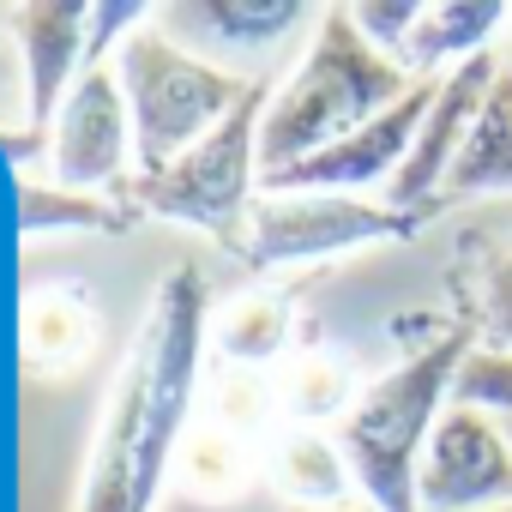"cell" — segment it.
I'll list each match as a JSON object with an SVG mask.
<instances>
[{"mask_svg": "<svg viewBox=\"0 0 512 512\" xmlns=\"http://www.w3.org/2000/svg\"><path fill=\"white\" fill-rule=\"evenodd\" d=\"M97 350V308L79 290H31L19 308V356L37 374H67Z\"/></svg>", "mask_w": 512, "mask_h": 512, "instance_id": "obj_16", "label": "cell"}, {"mask_svg": "<svg viewBox=\"0 0 512 512\" xmlns=\"http://www.w3.org/2000/svg\"><path fill=\"white\" fill-rule=\"evenodd\" d=\"M266 476L272 488L290 500V512H332V506H350V464L332 440V428H278L272 446H266Z\"/></svg>", "mask_w": 512, "mask_h": 512, "instance_id": "obj_13", "label": "cell"}, {"mask_svg": "<svg viewBox=\"0 0 512 512\" xmlns=\"http://www.w3.org/2000/svg\"><path fill=\"white\" fill-rule=\"evenodd\" d=\"M476 350L512 356V247H494L476 272V314H470Z\"/></svg>", "mask_w": 512, "mask_h": 512, "instance_id": "obj_22", "label": "cell"}, {"mask_svg": "<svg viewBox=\"0 0 512 512\" xmlns=\"http://www.w3.org/2000/svg\"><path fill=\"white\" fill-rule=\"evenodd\" d=\"M49 181L73 193H103L133 181V115H127L121 73L109 61L85 67L79 85L67 91L49 127Z\"/></svg>", "mask_w": 512, "mask_h": 512, "instance_id": "obj_7", "label": "cell"}, {"mask_svg": "<svg viewBox=\"0 0 512 512\" xmlns=\"http://www.w3.org/2000/svg\"><path fill=\"white\" fill-rule=\"evenodd\" d=\"M350 19L362 25V37L374 49H386L392 61H404L410 49V31L422 19V0H362V7H350Z\"/></svg>", "mask_w": 512, "mask_h": 512, "instance_id": "obj_24", "label": "cell"}, {"mask_svg": "<svg viewBox=\"0 0 512 512\" xmlns=\"http://www.w3.org/2000/svg\"><path fill=\"white\" fill-rule=\"evenodd\" d=\"M494 512H512V506H494Z\"/></svg>", "mask_w": 512, "mask_h": 512, "instance_id": "obj_27", "label": "cell"}, {"mask_svg": "<svg viewBox=\"0 0 512 512\" xmlns=\"http://www.w3.org/2000/svg\"><path fill=\"white\" fill-rule=\"evenodd\" d=\"M506 55H512V43H500V49H488V55L452 67V73L434 85V103H428V115H422V133H416L404 169H398L392 187H386V205H398V211H428V217L440 211V187H446V175H452V163H458V151H464V133H470L476 109L488 103V91H494Z\"/></svg>", "mask_w": 512, "mask_h": 512, "instance_id": "obj_10", "label": "cell"}, {"mask_svg": "<svg viewBox=\"0 0 512 512\" xmlns=\"http://www.w3.org/2000/svg\"><path fill=\"white\" fill-rule=\"evenodd\" d=\"M506 25H512V7H500V0H422V19L410 31L404 67L416 79H446L452 67L500 49Z\"/></svg>", "mask_w": 512, "mask_h": 512, "instance_id": "obj_12", "label": "cell"}, {"mask_svg": "<svg viewBox=\"0 0 512 512\" xmlns=\"http://www.w3.org/2000/svg\"><path fill=\"white\" fill-rule=\"evenodd\" d=\"M476 332L452 326L434 344H422L416 356H404L392 374H380L374 386L356 392V404L344 410V422L332 428L362 506L374 512H422V458L434 440V422L452 404L458 368L470 362Z\"/></svg>", "mask_w": 512, "mask_h": 512, "instance_id": "obj_3", "label": "cell"}, {"mask_svg": "<svg viewBox=\"0 0 512 512\" xmlns=\"http://www.w3.org/2000/svg\"><path fill=\"white\" fill-rule=\"evenodd\" d=\"M290 338H296V308L284 290H266L253 284L241 296H229L211 320V350H217V368H272L290 356Z\"/></svg>", "mask_w": 512, "mask_h": 512, "instance_id": "obj_14", "label": "cell"}, {"mask_svg": "<svg viewBox=\"0 0 512 512\" xmlns=\"http://www.w3.org/2000/svg\"><path fill=\"white\" fill-rule=\"evenodd\" d=\"M253 470H260L253 440H241V434H229L217 422H193L181 452H175V482L193 500H235V494H247Z\"/></svg>", "mask_w": 512, "mask_h": 512, "instance_id": "obj_18", "label": "cell"}, {"mask_svg": "<svg viewBox=\"0 0 512 512\" xmlns=\"http://www.w3.org/2000/svg\"><path fill=\"white\" fill-rule=\"evenodd\" d=\"M157 19L169 31H193V43L211 49H272L308 19V7H290V0H205V7H157Z\"/></svg>", "mask_w": 512, "mask_h": 512, "instance_id": "obj_17", "label": "cell"}, {"mask_svg": "<svg viewBox=\"0 0 512 512\" xmlns=\"http://www.w3.org/2000/svg\"><path fill=\"white\" fill-rule=\"evenodd\" d=\"M7 31L25 55V109L31 133H49L67 91L79 85L91 61V7H67V0H37V7H7Z\"/></svg>", "mask_w": 512, "mask_h": 512, "instance_id": "obj_11", "label": "cell"}, {"mask_svg": "<svg viewBox=\"0 0 512 512\" xmlns=\"http://www.w3.org/2000/svg\"><path fill=\"white\" fill-rule=\"evenodd\" d=\"M434 85L440 79H416L404 103H392L386 115L356 127L350 139H338V145H326V151H314V157H302V163H290L278 175H260V187L266 193H368L380 181L392 187V175L404 169V157H410V145L422 133Z\"/></svg>", "mask_w": 512, "mask_h": 512, "instance_id": "obj_9", "label": "cell"}, {"mask_svg": "<svg viewBox=\"0 0 512 512\" xmlns=\"http://www.w3.org/2000/svg\"><path fill=\"white\" fill-rule=\"evenodd\" d=\"M500 428H506V440H512V416H500Z\"/></svg>", "mask_w": 512, "mask_h": 512, "instance_id": "obj_26", "label": "cell"}, {"mask_svg": "<svg viewBox=\"0 0 512 512\" xmlns=\"http://www.w3.org/2000/svg\"><path fill=\"white\" fill-rule=\"evenodd\" d=\"M205 344V284L193 266H175L157 278L151 308L115 368L73 512H157V494L175 476V452L193 428Z\"/></svg>", "mask_w": 512, "mask_h": 512, "instance_id": "obj_1", "label": "cell"}, {"mask_svg": "<svg viewBox=\"0 0 512 512\" xmlns=\"http://www.w3.org/2000/svg\"><path fill=\"white\" fill-rule=\"evenodd\" d=\"M422 223L428 211H398L362 193H260L235 253L253 272H278V266L338 260V253L380 247V241H410Z\"/></svg>", "mask_w": 512, "mask_h": 512, "instance_id": "obj_6", "label": "cell"}, {"mask_svg": "<svg viewBox=\"0 0 512 512\" xmlns=\"http://www.w3.org/2000/svg\"><path fill=\"white\" fill-rule=\"evenodd\" d=\"M452 404H470V410H488V416H512V356L470 350V362L458 368Z\"/></svg>", "mask_w": 512, "mask_h": 512, "instance_id": "obj_23", "label": "cell"}, {"mask_svg": "<svg viewBox=\"0 0 512 512\" xmlns=\"http://www.w3.org/2000/svg\"><path fill=\"white\" fill-rule=\"evenodd\" d=\"M19 223L25 235H67V229H91V235H127L139 223V211L115 193H73L55 181H25L19 187Z\"/></svg>", "mask_w": 512, "mask_h": 512, "instance_id": "obj_19", "label": "cell"}, {"mask_svg": "<svg viewBox=\"0 0 512 512\" xmlns=\"http://www.w3.org/2000/svg\"><path fill=\"white\" fill-rule=\"evenodd\" d=\"M272 85H253L247 103L211 127L187 157H175L163 175H133L115 193L139 211V217H175L193 223L229 247H241L247 211H253V181H260V121H266Z\"/></svg>", "mask_w": 512, "mask_h": 512, "instance_id": "obj_5", "label": "cell"}, {"mask_svg": "<svg viewBox=\"0 0 512 512\" xmlns=\"http://www.w3.org/2000/svg\"><path fill=\"white\" fill-rule=\"evenodd\" d=\"M115 73L127 91V115H133V175H163L211 127H223L247 103V91L260 85L181 49L157 25H139L115 49Z\"/></svg>", "mask_w": 512, "mask_h": 512, "instance_id": "obj_4", "label": "cell"}, {"mask_svg": "<svg viewBox=\"0 0 512 512\" xmlns=\"http://www.w3.org/2000/svg\"><path fill=\"white\" fill-rule=\"evenodd\" d=\"M205 422H217L241 440H260L272 422H284L278 380L260 374V368H217V380L205 392Z\"/></svg>", "mask_w": 512, "mask_h": 512, "instance_id": "obj_21", "label": "cell"}, {"mask_svg": "<svg viewBox=\"0 0 512 512\" xmlns=\"http://www.w3.org/2000/svg\"><path fill=\"white\" fill-rule=\"evenodd\" d=\"M494 193H512V55L464 133V151L440 187V205L446 199H494Z\"/></svg>", "mask_w": 512, "mask_h": 512, "instance_id": "obj_15", "label": "cell"}, {"mask_svg": "<svg viewBox=\"0 0 512 512\" xmlns=\"http://www.w3.org/2000/svg\"><path fill=\"white\" fill-rule=\"evenodd\" d=\"M410 85H416V73L404 61H392L386 49H374L362 37V25L350 19V7H320L308 55L266 103L260 175H278V169L350 139L356 127H368L374 115L404 103Z\"/></svg>", "mask_w": 512, "mask_h": 512, "instance_id": "obj_2", "label": "cell"}, {"mask_svg": "<svg viewBox=\"0 0 512 512\" xmlns=\"http://www.w3.org/2000/svg\"><path fill=\"white\" fill-rule=\"evenodd\" d=\"M278 398H284V422H290V428H338L344 410L356 404V380H350L344 356H332V350H302V356L284 362Z\"/></svg>", "mask_w": 512, "mask_h": 512, "instance_id": "obj_20", "label": "cell"}, {"mask_svg": "<svg viewBox=\"0 0 512 512\" xmlns=\"http://www.w3.org/2000/svg\"><path fill=\"white\" fill-rule=\"evenodd\" d=\"M512 506V440L500 416L446 404L422 458V512H494Z\"/></svg>", "mask_w": 512, "mask_h": 512, "instance_id": "obj_8", "label": "cell"}, {"mask_svg": "<svg viewBox=\"0 0 512 512\" xmlns=\"http://www.w3.org/2000/svg\"><path fill=\"white\" fill-rule=\"evenodd\" d=\"M332 512H374V506H332Z\"/></svg>", "mask_w": 512, "mask_h": 512, "instance_id": "obj_25", "label": "cell"}]
</instances>
